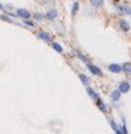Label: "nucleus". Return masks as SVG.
Listing matches in <instances>:
<instances>
[{"label":"nucleus","instance_id":"f257e3e1","mask_svg":"<svg viewBox=\"0 0 131 134\" xmlns=\"http://www.w3.org/2000/svg\"><path fill=\"white\" fill-rule=\"evenodd\" d=\"M109 71H112V73H120V71H123V67L120 64H116V63H112V64H109Z\"/></svg>","mask_w":131,"mask_h":134},{"label":"nucleus","instance_id":"f03ea898","mask_svg":"<svg viewBox=\"0 0 131 134\" xmlns=\"http://www.w3.org/2000/svg\"><path fill=\"white\" fill-rule=\"evenodd\" d=\"M88 69H89V71L92 74H95V75H102V71H100V69L99 67H96V66H94V64H89V63H88Z\"/></svg>","mask_w":131,"mask_h":134},{"label":"nucleus","instance_id":"7ed1b4c3","mask_svg":"<svg viewBox=\"0 0 131 134\" xmlns=\"http://www.w3.org/2000/svg\"><path fill=\"white\" fill-rule=\"evenodd\" d=\"M17 15L22 17L24 20H28L29 17H31V14H29V11H27V10H24V8H18V10H17Z\"/></svg>","mask_w":131,"mask_h":134},{"label":"nucleus","instance_id":"20e7f679","mask_svg":"<svg viewBox=\"0 0 131 134\" xmlns=\"http://www.w3.org/2000/svg\"><path fill=\"white\" fill-rule=\"evenodd\" d=\"M119 90L121 91V94H126V92H128L130 91V84L127 81H123V82H120V85H119Z\"/></svg>","mask_w":131,"mask_h":134},{"label":"nucleus","instance_id":"39448f33","mask_svg":"<svg viewBox=\"0 0 131 134\" xmlns=\"http://www.w3.org/2000/svg\"><path fill=\"white\" fill-rule=\"evenodd\" d=\"M110 98H112L113 102H117V100H120V98H121V91H120V90L113 91L112 95H110Z\"/></svg>","mask_w":131,"mask_h":134},{"label":"nucleus","instance_id":"423d86ee","mask_svg":"<svg viewBox=\"0 0 131 134\" xmlns=\"http://www.w3.org/2000/svg\"><path fill=\"white\" fill-rule=\"evenodd\" d=\"M119 25H120V28L123 29L124 32H127V31H130V24L127 23L126 20H120L119 21Z\"/></svg>","mask_w":131,"mask_h":134},{"label":"nucleus","instance_id":"0eeeda50","mask_svg":"<svg viewBox=\"0 0 131 134\" xmlns=\"http://www.w3.org/2000/svg\"><path fill=\"white\" fill-rule=\"evenodd\" d=\"M57 17V11L56 10H49L48 13H46V18L48 20H54Z\"/></svg>","mask_w":131,"mask_h":134},{"label":"nucleus","instance_id":"6e6552de","mask_svg":"<svg viewBox=\"0 0 131 134\" xmlns=\"http://www.w3.org/2000/svg\"><path fill=\"white\" fill-rule=\"evenodd\" d=\"M96 105H98V108H99V109H100V110H102V112H105V113L107 112V106H106V105L103 103V100L98 99V102H96Z\"/></svg>","mask_w":131,"mask_h":134},{"label":"nucleus","instance_id":"1a4fd4ad","mask_svg":"<svg viewBox=\"0 0 131 134\" xmlns=\"http://www.w3.org/2000/svg\"><path fill=\"white\" fill-rule=\"evenodd\" d=\"M117 10H119L120 13H124V14H131V8L126 7V6H119V7H117Z\"/></svg>","mask_w":131,"mask_h":134},{"label":"nucleus","instance_id":"9d476101","mask_svg":"<svg viewBox=\"0 0 131 134\" xmlns=\"http://www.w3.org/2000/svg\"><path fill=\"white\" fill-rule=\"evenodd\" d=\"M123 71L124 73H131V62H126V63H123Z\"/></svg>","mask_w":131,"mask_h":134},{"label":"nucleus","instance_id":"9b49d317","mask_svg":"<svg viewBox=\"0 0 131 134\" xmlns=\"http://www.w3.org/2000/svg\"><path fill=\"white\" fill-rule=\"evenodd\" d=\"M89 3L94 7H102L103 6V0H89Z\"/></svg>","mask_w":131,"mask_h":134},{"label":"nucleus","instance_id":"f8f14e48","mask_svg":"<svg viewBox=\"0 0 131 134\" xmlns=\"http://www.w3.org/2000/svg\"><path fill=\"white\" fill-rule=\"evenodd\" d=\"M87 92H88V95H89L91 98H94V99H98V94H96V92H95L94 90H92V88H89V87H88V88H87Z\"/></svg>","mask_w":131,"mask_h":134},{"label":"nucleus","instance_id":"ddd939ff","mask_svg":"<svg viewBox=\"0 0 131 134\" xmlns=\"http://www.w3.org/2000/svg\"><path fill=\"white\" fill-rule=\"evenodd\" d=\"M39 38H41V39H43V41H49L50 39V35H49L48 32H41L39 34Z\"/></svg>","mask_w":131,"mask_h":134},{"label":"nucleus","instance_id":"4468645a","mask_svg":"<svg viewBox=\"0 0 131 134\" xmlns=\"http://www.w3.org/2000/svg\"><path fill=\"white\" fill-rule=\"evenodd\" d=\"M52 48H53L54 50H57L59 53H61V52H63V48H61V46L59 45V43H56V42H54V43L52 45Z\"/></svg>","mask_w":131,"mask_h":134},{"label":"nucleus","instance_id":"2eb2a0df","mask_svg":"<svg viewBox=\"0 0 131 134\" xmlns=\"http://www.w3.org/2000/svg\"><path fill=\"white\" fill-rule=\"evenodd\" d=\"M79 78H81V81L85 84V85H88V82H89V80H88V77L85 74H79Z\"/></svg>","mask_w":131,"mask_h":134},{"label":"nucleus","instance_id":"dca6fc26","mask_svg":"<svg viewBox=\"0 0 131 134\" xmlns=\"http://www.w3.org/2000/svg\"><path fill=\"white\" fill-rule=\"evenodd\" d=\"M78 3H74L73 4V7H71V13H73V14H75V13H77V10H78Z\"/></svg>","mask_w":131,"mask_h":134},{"label":"nucleus","instance_id":"f3484780","mask_svg":"<svg viewBox=\"0 0 131 134\" xmlns=\"http://www.w3.org/2000/svg\"><path fill=\"white\" fill-rule=\"evenodd\" d=\"M24 23L28 25V27H35V24L32 23V21H29V20H24Z\"/></svg>","mask_w":131,"mask_h":134},{"label":"nucleus","instance_id":"a211bd4d","mask_svg":"<svg viewBox=\"0 0 131 134\" xmlns=\"http://www.w3.org/2000/svg\"><path fill=\"white\" fill-rule=\"evenodd\" d=\"M110 126H112V129L115 130V131L117 130V124H116V121H115V120H112V121H110Z\"/></svg>","mask_w":131,"mask_h":134},{"label":"nucleus","instance_id":"6ab92c4d","mask_svg":"<svg viewBox=\"0 0 131 134\" xmlns=\"http://www.w3.org/2000/svg\"><path fill=\"white\" fill-rule=\"evenodd\" d=\"M121 131H123L124 134H128V131H127V127H126V124L123 123V126H121Z\"/></svg>","mask_w":131,"mask_h":134},{"label":"nucleus","instance_id":"aec40b11","mask_svg":"<svg viewBox=\"0 0 131 134\" xmlns=\"http://www.w3.org/2000/svg\"><path fill=\"white\" fill-rule=\"evenodd\" d=\"M116 134H124V133L121 131V129H117V130H116Z\"/></svg>","mask_w":131,"mask_h":134},{"label":"nucleus","instance_id":"412c9836","mask_svg":"<svg viewBox=\"0 0 131 134\" xmlns=\"http://www.w3.org/2000/svg\"><path fill=\"white\" fill-rule=\"evenodd\" d=\"M35 18L36 20H42V15L41 14H35Z\"/></svg>","mask_w":131,"mask_h":134},{"label":"nucleus","instance_id":"4be33fe9","mask_svg":"<svg viewBox=\"0 0 131 134\" xmlns=\"http://www.w3.org/2000/svg\"><path fill=\"white\" fill-rule=\"evenodd\" d=\"M2 8H3V6H2V4H0V10H2Z\"/></svg>","mask_w":131,"mask_h":134}]
</instances>
